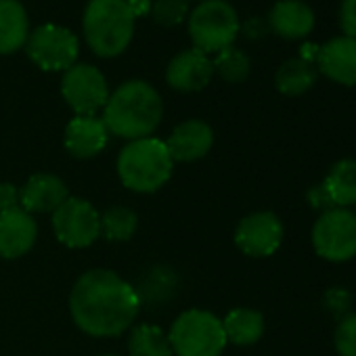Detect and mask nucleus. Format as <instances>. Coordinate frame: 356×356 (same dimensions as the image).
Wrapping results in <instances>:
<instances>
[{
	"label": "nucleus",
	"mask_w": 356,
	"mask_h": 356,
	"mask_svg": "<svg viewBox=\"0 0 356 356\" xmlns=\"http://www.w3.org/2000/svg\"><path fill=\"white\" fill-rule=\"evenodd\" d=\"M212 65H214V74H218L225 82H231V84H241L252 74L250 57L237 47H229L216 53V57L212 59Z\"/></svg>",
	"instance_id": "b1692460"
},
{
	"label": "nucleus",
	"mask_w": 356,
	"mask_h": 356,
	"mask_svg": "<svg viewBox=\"0 0 356 356\" xmlns=\"http://www.w3.org/2000/svg\"><path fill=\"white\" fill-rule=\"evenodd\" d=\"M53 229L63 245L88 248L101 237V214L86 200L67 197L53 212Z\"/></svg>",
	"instance_id": "9d476101"
},
{
	"label": "nucleus",
	"mask_w": 356,
	"mask_h": 356,
	"mask_svg": "<svg viewBox=\"0 0 356 356\" xmlns=\"http://www.w3.org/2000/svg\"><path fill=\"white\" fill-rule=\"evenodd\" d=\"M222 329L227 341L235 346H252L264 333V316L252 308H235L225 316Z\"/></svg>",
	"instance_id": "412c9836"
},
{
	"label": "nucleus",
	"mask_w": 356,
	"mask_h": 356,
	"mask_svg": "<svg viewBox=\"0 0 356 356\" xmlns=\"http://www.w3.org/2000/svg\"><path fill=\"white\" fill-rule=\"evenodd\" d=\"M70 197L65 183L55 174H34L19 191V206L32 212H55Z\"/></svg>",
	"instance_id": "a211bd4d"
},
{
	"label": "nucleus",
	"mask_w": 356,
	"mask_h": 356,
	"mask_svg": "<svg viewBox=\"0 0 356 356\" xmlns=\"http://www.w3.org/2000/svg\"><path fill=\"white\" fill-rule=\"evenodd\" d=\"M239 32H241L245 38H250V40H260V38L266 36L270 30H268V24H266V22L254 17V19H248L245 24H241Z\"/></svg>",
	"instance_id": "2f4dec72"
},
{
	"label": "nucleus",
	"mask_w": 356,
	"mask_h": 356,
	"mask_svg": "<svg viewBox=\"0 0 356 356\" xmlns=\"http://www.w3.org/2000/svg\"><path fill=\"white\" fill-rule=\"evenodd\" d=\"M187 22L191 42L195 44L193 49L206 55L233 47L241 28L235 7L227 0H202Z\"/></svg>",
	"instance_id": "423d86ee"
},
{
	"label": "nucleus",
	"mask_w": 356,
	"mask_h": 356,
	"mask_svg": "<svg viewBox=\"0 0 356 356\" xmlns=\"http://www.w3.org/2000/svg\"><path fill=\"white\" fill-rule=\"evenodd\" d=\"M19 206V191L11 183H0V212L15 210Z\"/></svg>",
	"instance_id": "7c9ffc66"
},
{
	"label": "nucleus",
	"mask_w": 356,
	"mask_h": 356,
	"mask_svg": "<svg viewBox=\"0 0 356 356\" xmlns=\"http://www.w3.org/2000/svg\"><path fill=\"white\" fill-rule=\"evenodd\" d=\"M130 356H172L168 335L155 325H138L128 339Z\"/></svg>",
	"instance_id": "5701e85b"
},
{
	"label": "nucleus",
	"mask_w": 356,
	"mask_h": 356,
	"mask_svg": "<svg viewBox=\"0 0 356 356\" xmlns=\"http://www.w3.org/2000/svg\"><path fill=\"white\" fill-rule=\"evenodd\" d=\"M163 115L159 92L145 80H128L120 84L103 107V122L109 134L138 140L151 136Z\"/></svg>",
	"instance_id": "f03ea898"
},
{
	"label": "nucleus",
	"mask_w": 356,
	"mask_h": 356,
	"mask_svg": "<svg viewBox=\"0 0 356 356\" xmlns=\"http://www.w3.org/2000/svg\"><path fill=\"white\" fill-rule=\"evenodd\" d=\"M189 0H153L151 17L161 28H178L189 19Z\"/></svg>",
	"instance_id": "a878e982"
},
{
	"label": "nucleus",
	"mask_w": 356,
	"mask_h": 356,
	"mask_svg": "<svg viewBox=\"0 0 356 356\" xmlns=\"http://www.w3.org/2000/svg\"><path fill=\"white\" fill-rule=\"evenodd\" d=\"M318 80V70L314 63H308L300 57L287 59L275 72V86L285 97H300L308 92Z\"/></svg>",
	"instance_id": "aec40b11"
},
{
	"label": "nucleus",
	"mask_w": 356,
	"mask_h": 356,
	"mask_svg": "<svg viewBox=\"0 0 356 356\" xmlns=\"http://www.w3.org/2000/svg\"><path fill=\"white\" fill-rule=\"evenodd\" d=\"M109 143V130L103 118L97 115H76L65 128V149L78 157L88 159L99 155Z\"/></svg>",
	"instance_id": "f3484780"
},
{
	"label": "nucleus",
	"mask_w": 356,
	"mask_h": 356,
	"mask_svg": "<svg viewBox=\"0 0 356 356\" xmlns=\"http://www.w3.org/2000/svg\"><path fill=\"white\" fill-rule=\"evenodd\" d=\"M212 59L197 49L178 53L165 67V82L178 92H200L212 82Z\"/></svg>",
	"instance_id": "f8f14e48"
},
{
	"label": "nucleus",
	"mask_w": 356,
	"mask_h": 356,
	"mask_svg": "<svg viewBox=\"0 0 356 356\" xmlns=\"http://www.w3.org/2000/svg\"><path fill=\"white\" fill-rule=\"evenodd\" d=\"M335 208L356 206V159H339L323 181Z\"/></svg>",
	"instance_id": "4be33fe9"
},
{
	"label": "nucleus",
	"mask_w": 356,
	"mask_h": 356,
	"mask_svg": "<svg viewBox=\"0 0 356 356\" xmlns=\"http://www.w3.org/2000/svg\"><path fill=\"white\" fill-rule=\"evenodd\" d=\"M138 308V291L120 275L105 268L84 273L70 293L72 318L92 337H115L124 333L134 323Z\"/></svg>",
	"instance_id": "f257e3e1"
},
{
	"label": "nucleus",
	"mask_w": 356,
	"mask_h": 356,
	"mask_svg": "<svg viewBox=\"0 0 356 356\" xmlns=\"http://www.w3.org/2000/svg\"><path fill=\"white\" fill-rule=\"evenodd\" d=\"M237 248L252 258H268L283 243V225L273 212H254L235 229Z\"/></svg>",
	"instance_id": "9b49d317"
},
{
	"label": "nucleus",
	"mask_w": 356,
	"mask_h": 356,
	"mask_svg": "<svg viewBox=\"0 0 356 356\" xmlns=\"http://www.w3.org/2000/svg\"><path fill=\"white\" fill-rule=\"evenodd\" d=\"M26 53L44 72H67L80 55V40L74 32L57 24H42L30 32Z\"/></svg>",
	"instance_id": "0eeeda50"
},
{
	"label": "nucleus",
	"mask_w": 356,
	"mask_h": 356,
	"mask_svg": "<svg viewBox=\"0 0 356 356\" xmlns=\"http://www.w3.org/2000/svg\"><path fill=\"white\" fill-rule=\"evenodd\" d=\"M318 49L321 47H316V44H310V42H306L302 49H300V59H304V61H308V63H316V57H318Z\"/></svg>",
	"instance_id": "72a5a7b5"
},
{
	"label": "nucleus",
	"mask_w": 356,
	"mask_h": 356,
	"mask_svg": "<svg viewBox=\"0 0 356 356\" xmlns=\"http://www.w3.org/2000/svg\"><path fill=\"white\" fill-rule=\"evenodd\" d=\"M339 28L343 36L356 40V0H341L339 5Z\"/></svg>",
	"instance_id": "c85d7f7f"
},
{
	"label": "nucleus",
	"mask_w": 356,
	"mask_h": 356,
	"mask_svg": "<svg viewBox=\"0 0 356 356\" xmlns=\"http://www.w3.org/2000/svg\"><path fill=\"white\" fill-rule=\"evenodd\" d=\"M61 95L76 115H95L105 107L109 88L103 72L88 63H76L61 78Z\"/></svg>",
	"instance_id": "1a4fd4ad"
},
{
	"label": "nucleus",
	"mask_w": 356,
	"mask_h": 356,
	"mask_svg": "<svg viewBox=\"0 0 356 356\" xmlns=\"http://www.w3.org/2000/svg\"><path fill=\"white\" fill-rule=\"evenodd\" d=\"M170 346L176 356H220L227 346L222 321L208 310H187L170 329Z\"/></svg>",
	"instance_id": "39448f33"
},
{
	"label": "nucleus",
	"mask_w": 356,
	"mask_h": 356,
	"mask_svg": "<svg viewBox=\"0 0 356 356\" xmlns=\"http://www.w3.org/2000/svg\"><path fill=\"white\" fill-rule=\"evenodd\" d=\"M318 74L341 86H356V40L348 36L331 38L321 44L316 57Z\"/></svg>",
	"instance_id": "ddd939ff"
},
{
	"label": "nucleus",
	"mask_w": 356,
	"mask_h": 356,
	"mask_svg": "<svg viewBox=\"0 0 356 356\" xmlns=\"http://www.w3.org/2000/svg\"><path fill=\"white\" fill-rule=\"evenodd\" d=\"M333 343L339 356H356V312L339 318L333 333Z\"/></svg>",
	"instance_id": "bb28decb"
},
{
	"label": "nucleus",
	"mask_w": 356,
	"mask_h": 356,
	"mask_svg": "<svg viewBox=\"0 0 356 356\" xmlns=\"http://www.w3.org/2000/svg\"><path fill=\"white\" fill-rule=\"evenodd\" d=\"M126 5H128L130 13L134 15V19L151 13V0H126Z\"/></svg>",
	"instance_id": "473e14b6"
},
{
	"label": "nucleus",
	"mask_w": 356,
	"mask_h": 356,
	"mask_svg": "<svg viewBox=\"0 0 356 356\" xmlns=\"http://www.w3.org/2000/svg\"><path fill=\"white\" fill-rule=\"evenodd\" d=\"M138 227V216L130 208L113 206L101 216V233L107 241H128Z\"/></svg>",
	"instance_id": "393cba45"
},
{
	"label": "nucleus",
	"mask_w": 356,
	"mask_h": 356,
	"mask_svg": "<svg viewBox=\"0 0 356 356\" xmlns=\"http://www.w3.org/2000/svg\"><path fill=\"white\" fill-rule=\"evenodd\" d=\"M312 248L329 262H348L356 256V214L348 208L323 212L312 227Z\"/></svg>",
	"instance_id": "6e6552de"
},
{
	"label": "nucleus",
	"mask_w": 356,
	"mask_h": 356,
	"mask_svg": "<svg viewBox=\"0 0 356 356\" xmlns=\"http://www.w3.org/2000/svg\"><path fill=\"white\" fill-rule=\"evenodd\" d=\"M172 161H195L208 155L214 145V132L210 124L202 120H187L178 124L170 138L163 140Z\"/></svg>",
	"instance_id": "2eb2a0df"
},
{
	"label": "nucleus",
	"mask_w": 356,
	"mask_h": 356,
	"mask_svg": "<svg viewBox=\"0 0 356 356\" xmlns=\"http://www.w3.org/2000/svg\"><path fill=\"white\" fill-rule=\"evenodd\" d=\"M30 17L19 0H0V55H11L26 47Z\"/></svg>",
	"instance_id": "6ab92c4d"
},
{
	"label": "nucleus",
	"mask_w": 356,
	"mask_h": 356,
	"mask_svg": "<svg viewBox=\"0 0 356 356\" xmlns=\"http://www.w3.org/2000/svg\"><path fill=\"white\" fill-rule=\"evenodd\" d=\"M36 237V220L24 208L0 212V258H22L34 248Z\"/></svg>",
	"instance_id": "4468645a"
},
{
	"label": "nucleus",
	"mask_w": 356,
	"mask_h": 356,
	"mask_svg": "<svg viewBox=\"0 0 356 356\" xmlns=\"http://www.w3.org/2000/svg\"><path fill=\"white\" fill-rule=\"evenodd\" d=\"M306 202H308V206H310V208L318 210L321 214H323V212H327V210H333V208H335V206H333V202H331V195H329V191L325 189V185H323V183H318V185H314V187H310V189H308V193H306Z\"/></svg>",
	"instance_id": "c756f323"
},
{
	"label": "nucleus",
	"mask_w": 356,
	"mask_h": 356,
	"mask_svg": "<svg viewBox=\"0 0 356 356\" xmlns=\"http://www.w3.org/2000/svg\"><path fill=\"white\" fill-rule=\"evenodd\" d=\"M268 30L285 40L306 38L316 24L314 11L302 0H279L268 13Z\"/></svg>",
	"instance_id": "dca6fc26"
},
{
	"label": "nucleus",
	"mask_w": 356,
	"mask_h": 356,
	"mask_svg": "<svg viewBox=\"0 0 356 356\" xmlns=\"http://www.w3.org/2000/svg\"><path fill=\"white\" fill-rule=\"evenodd\" d=\"M323 306L325 310H329L333 316L343 318L346 314H350V306H352V296L350 291H346L343 287H331L325 291L323 296Z\"/></svg>",
	"instance_id": "cd10ccee"
},
{
	"label": "nucleus",
	"mask_w": 356,
	"mask_h": 356,
	"mask_svg": "<svg viewBox=\"0 0 356 356\" xmlns=\"http://www.w3.org/2000/svg\"><path fill=\"white\" fill-rule=\"evenodd\" d=\"M134 22L126 0H90L84 9L82 32L97 57L113 59L130 47Z\"/></svg>",
	"instance_id": "7ed1b4c3"
},
{
	"label": "nucleus",
	"mask_w": 356,
	"mask_h": 356,
	"mask_svg": "<svg viewBox=\"0 0 356 356\" xmlns=\"http://www.w3.org/2000/svg\"><path fill=\"white\" fill-rule=\"evenodd\" d=\"M172 157L163 140L147 136L130 140L118 157V174L124 187L136 193H153L172 176Z\"/></svg>",
	"instance_id": "20e7f679"
}]
</instances>
